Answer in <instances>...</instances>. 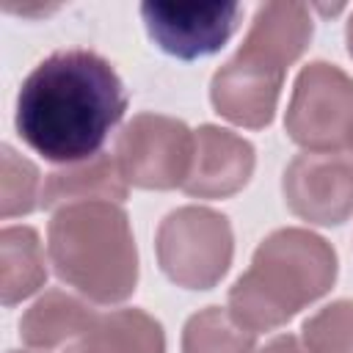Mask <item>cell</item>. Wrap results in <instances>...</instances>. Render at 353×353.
<instances>
[{"label": "cell", "mask_w": 353, "mask_h": 353, "mask_svg": "<svg viewBox=\"0 0 353 353\" xmlns=\"http://www.w3.org/2000/svg\"><path fill=\"white\" fill-rule=\"evenodd\" d=\"M127 110V91L110 61L91 50H58L44 58L17 94L19 138L52 163L99 154Z\"/></svg>", "instance_id": "cell-1"}, {"label": "cell", "mask_w": 353, "mask_h": 353, "mask_svg": "<svg viewBox=\"0 0 353 353\" xmlns=\"http://www.w3.org/2000/svg\"><path fill=\"white\" fill-rule=\"evenodd\" d=\"M336 254L309 229H276L229 290V312L248 331H273L331 290Z\"/></svg>", "instance_id": "cell-2"}, {"label": "cell", "mask_w": 353, "mask_h": 353, "mask_svg": "<svg viewBox=\"0 0 353 353\" xmlns=\"http://www.w3.org/2000/svg\"><path fill=\"white\" fill-rule=\"evenodd\" d=\"M312 39V14L303 3H265L243 47L226 61L210 83L215 110L240 124L259 130L273 121L287 66Z\"/></svg>", "instance_id": "cell-3"}, {"label": "cell", "mask_w": 353, "mask_h": 353, "mask_svg": "<svg viewBox=\"0 0 353 353\" xmlns=\"http://www.w3.org/2000/svg\"><path fill=\"white\" fill-rule=\"evenodd\" d=\"M55 273L97 303H119L138 281V251L127 212L116 201L61 207L47 229Z\"/></svg>", "instance_id": "cell-4"}, {"label": "cell", "mask_w": 353, "mask_h": 353, "mask_svg": "<svg viewBox=\"0 0 353 353\" xmlns=\"http://www.w3.org/2000/svg\"><path fill=\"white\" fill-rule=\"evenodd\" d=\"M232 243L229 218L196 204L168 212L154 237L163 273L188 290H210L223 279L234 251Z\"/></svg>", "instance_id": "cell-5"}, {"label": "cell", "mask_w": 353, "mask_h": 353, "mask_svg": "<svg viewBox=\"0 0 353 353\" xmlns=\"http://www.w3.org/2000/svg\"><path fill=\"white\" fill-rule=\"evenodd\" d=\"M287 135L306 152H339L353 141V77L314 61L301 69L287 105Z\"/></svg>", "instance_id": "cell-6"}, {"label": "cell", "mask_w": 353, "mask_h": 353, "mask_svg": "<svg viewBox=\"0 0 353 353\" xmlns=\"http://www.w3.org/2000/svg\"><path fill=\"white\" fill-rule=\"evenodd\" d=\"M193 160V132L185 121L163 113H138L124 124L116 143L121 176L138 188H182Z\"/></svg>", "instance_id": "cell-7"}, {"label": "cell", "mask_w": 353, "mask_h": 353, "mask_svg": "<svg viewBox=\"0 0 353 353\" xmlns=\"http://www.w3.org/2000/svg\"><path fill=\"white\" fill-rule=\"evenodd\" d=\"M281 190L292 215L336 226L353 215V160L339 152H303L284 168Z\"/></svg>", "instance_id": "cell-8"}, {"label": "cell", "mask_w": 353, "mask_h": 353, "mask_svg": "<svg viewBox=\"0 0 353 353\" xmlns=\"http://www.w3.org/2000/svg\"><path fill=\"white\" fill-rule=\"evenodd\" d=\"M240 11L237 3H141L149 39L182 61L218 52L234 33Z\"/></svg>", "instance_id": "cell-9"}, {"label": "cell", "mask_w": 353, "mask_h": 353, "mask_svg": "<svg viewBox=\"0 0 353 353\" xmlns=\"http://www.w3.org/2000/svg\"><path fill=\"white\" fill-rule=\"evenodd\" d=\"M254 171V146L232 130L204 124L193 132V160L182 190L199 199L237 193Z\"/></svg>", "instance_id": "cell-10"}, {"label": "cell", "mask_w": 353, "mask_h": 353, "mask_svg": "<svg viewBox=\"0 0 353 353\" xmlns=\"http://www.w3.org/2000/svg\"><path fill=\"white\" fill-rule=\"evenodd\" d=\"M127 199V179L121 176V168L116 157L97 154L83 163L63 165L52 174H47V182L41 188V207H66L74 201H121Z\"/></svg>", "instance_id": "cell-11"}, {"label": "cell", "mask_w": 353, "mask_h": 353, "mask_svg": "<svg viewBox=\"0 0 353 353\" xmlns=\"http://www.w3.org/2000/svg\"><path fill=\"white\" fill-rule=\"evenodd\" d=\"M69 353H165V336L143 309H116L99 314Z\"/></svg>", "instance_id": "cell-12"}, {"label": "cell", "mask_w": 353, "mask_h": 353, "mask_svg": "<svg viewBox=\"0 0 353 353\" xmlns=\"http://www.w3.org/2000/svg\"><path fill=\"white\" fill-rule=\"evenodd\" d=\"M99 314L61 290L44 292L19 320V336L33 347H55L63 339L83 336Z\"/></svg>", "instance_id": "cell-13"}, {"label": "cell", "mask_w": 353, "mask_h": 353, "mask_svg": "<svg viewBox=\"0 0 353 353\" xmlns=\"http://www.w3.org/2000/svg\"><path fill=\"white\" fill-rule=\"evenodd\" d=\"M47 279L44 251L30 226H6L0 232V295L6 306L33 295Z\"/></svg>", "instance_id": "cell-14"}, {"label": "cell", "mask_w": 353, "mask_h": 353, "mask_svg": "<svg viewBox=\"0 0 353 353\" xmlns=\"http://www.w3.org/2000/svg\"><path fill=\"white\" fill-rule=\"evenodd\" d=\"M256 334L240 325L229 309L207 306L182 331V353H254Z\"/></svg>", "instance_id": "cell-15"}, {"label": "cell", "mask_w": 353, "mask_h": 353, "mask_svg": "<svg viewBox=\"0 0 353 353\" xmlns=\"http://www.w3.org/2000/svg\"><path fill=\"white\" fill-rule=\"evenodd\" d=\"M309 353H353V301H334L303 323Z\"/></svg>", "instance_id": "cell-16"}, {"label": "cell", "mask_w": 353, "mask_h": 353, "mask_svg": "<svg viewBox=\"0 0 353 353\" xmlns=\"http://www.w3.org/2000/svg\"><path fill=\"white\" fill-rule=\"evenodd\" d=\"M39 193V171L30 160L19 157L11 146H3V176H0V215H25L36 207Z\"/></svg>", "instance_id": "cell-17"}, {"label": "cell", "mask_w": 353, "mask_h": 353, "mask_svg": "<svg viewBox=\"0 0 353 353\" xmlns=\"http://www.w3.org/2000/svg\"><path fill=\"white\" fill-rule=\"evenodd\" d=\"M259 353H309V350L301 347L298 336H292V334H281V336H276L273 342H268Z\"/></svg>", "instance_id": "cell-18"}, {"label": "cell", "mask_w": 353, "mask_h": 353, "mask_svg": "<svg viewBox=\"0 0 353 353\" xmlns=\"http://www.w3.org/2000/svg\"><path fill=\"white\" fill-rule=\"evenodd\" d=\"M347 50H350V55H353V17H350V22H347Z\"/></svg>", "instance_id": "cell-19"}, {"label": "cell", "mask_w": 353, "mask_h": 353, "mask_svg": "<svg viewBox=\"0 0 353 353\" xmlns=\"http://www.w3.org/2000/svg\"><path fill=\"white\" fill-rule=\"evenodd\" d=\"M350 152H353V141H350Z\"/></svg>", "instance_id": "cell-20"}, {"label": "cell", "mask_w": 353, "mask_h": 353, "mask_svg": "<svg viewBox=\"0 0 353 353\" xmlns=\"http://www.w3.org/2000/svg\"><path fill=\"white\" fill-rule=\"evenodd\" d=\"M8 353H19V350H8Z\"/></svg>", "instance_id": "cell-21"}]
</instances>
